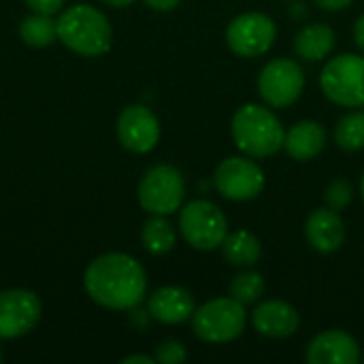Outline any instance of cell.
<instances>
[{"mask_svg": "<svg viewBox=\"0 0 364 364\" xmlns=\"http://www.w3.org/2000/svg\"><path fill=\"white\" fill-rule=\"evenodd\" d=\"M90 299L107 309H134L147 294V277L143 267L128 254H105L90 262L85 277Z\"/></svg>", "mask_w": 364, "mask_h": 364, "instance_id": "obj_1", "label": "cell"}, {"mask_svg": "<svg viewBox=\"0 0 364 364\" xmlns=\"http://www.w3.org/2000/svg\"><path fill=\"white\" fill-rule=\"evenodd\" d=\"M55 34L68 49L87 58L107 53L113 38L109 19L92 4L66 9L55 21Z\"/></svg>", "mask_w": 364, "mask_h": 364, "instance_id": "obj_2", "label": "cell"}, {"mask_svg": "<svg viewBox=\"0 0 364 364\" xmlns=\"http://www.w3.org/2000/svg\"><path fill=\"white\" fill-rule=\"evenodd\" d=\"M284 136L279 117L262 105H243L232 117V139L252 158L275 156L284 147Z\"/></svg>", "mask_w": 364, "mask_h": 364, "instance_id": "obj_3", "label": "cell"}, {"mask_svg": "<svg viewBox=\"0 0 364 364\" xmlns=\"http://www.w3.org/2000/svg\"><path fill=\"white\" fill-rule=\"evenodd\" d=\"M245 305L232 296L213 299L192 314V328L207 343H228L245 331Z\"/></svg>", "mask_w": 364, "mask_h": 364, "instance_id": "obj_4", "label": "cell"}, {"mask_svg": "<svg viewBox=\"0 0 364 364\" xmlns=\"http://www.w3.org/2000/svg\"><path fill=\"white\" fill-rule=\"evenodd\" d=\"M179 230L188 245L200 252H211L222 247L228 235V220L215 203L198 198L181 209Z\"/></svg>", "mask_w": 364, "mask_h": 364, "instance_id": "obj_5", "label": "cell"}, {"mask_svg": "<svg viewBox=\"0 0 364 364\" xmlns=\"http://www.w3.org/2000/svg\"><path fill=\"white\" fill-rule=\"evenodd\" d=\"M320 85L324 96L339 107H364V58L356 53L333 58L320 75Z\"/></svg>", "mask_w": 364, "mask_h": 364, "instance_id": "obj_6", "label": "cell"}, {"mask_svg": "<svg viewBox=\"0 0 364 364\" xmlns=\"http://www.w3.org/2000/svg\"><path fill=\"white\" fill-rule=\"evenodd\" d=\"M186 196V181L175 166L158 164L149 168L139 183V203L151 215L175 213Z\"/></svg>", "mask_w": 364, "mask_h": 364, "instance_id": "obj_7", "label": "cell"}, {"mask_svg": "<svg viewBox=\"0 0 364 364\" xmlns=\"http://www.w3.org/2000/svg\"><path fill=\"white\" fill-rule=\"evenodd\" d=\"M305 87L303 68L288 58L269 62L258 75V94L275 109L290 107L299 100Z\"/></svg>", "mask_w": 364, "mask_h": 364, "instance_id": "obj_8", "label": "cell"}, {"mask_svg": "<svg viewBox=\"0 0 364 364\" xmlns=\"http://www.w3.org/2000/svg\"><path fill=\"white\" fill-rule=\"evenodd\" d=\"M277 36L275 21L264 13H243L228 23V47L243 58H256L271 49Z\"/></svg>", "mask_w": 364, "mask_h": 364, "instance_id": "obj_9", "label": "cell"}, {"mask_svg": "<svg viewBox=\"0 0 364 364\" xmlns=\"http://www.w3.org/2000/svg\"><path fill=\"white\" fill-rule=\"evenodd\" d=\"M213 183L218 192L228 200H252L264 188V173L254 160L245 158H226L215 175Z\"/></svg>", "mask_w": 364, "mask_h": 364, "instance_id": "obj_10", "label": "cell"}, {"mask_svg": "<svg viewBox=\"0 0 364 364\" xmlns=\"http://www.w3.org/2000/svg\"><path fill=\"white\" fill-rule=\"evenodd\" d=\"M41 320V301L30 290L0 292V339H17Z\"/></svg>", "mask_w": 364, "mask_h": 364, "instance_id": "obj_11", "label": "cell"}, {"mask_svg": "<svg viewBox=\"0 0 364 364\" xmlns=\"http://www.w3.org/2000/svg\"><path fill=\"white\" fill-rule=\"evenodd\" d=\"M117 136L126 149L147 154L160 139V124L147 107L130 105L117 117Z\"/></svg>", "mask_w": 364, "mask_h": 364, "instance_id": "obj_12", "label": "cell"}, {"mask_svg": "<svg viewBox=\"0 0 364 364\" xmlns=\"http://www.w3.org/2000/svg\"><path fill=\"white\" fill-rule=\"evenodd\" d=\"M309 364H358L360 348L356 339L343 331H324L307 348Z\"/></svg>", "mask_w": 364, "mask_h": 364, "instance_id": "obj_13", "label": "cell"}, {"mask_svg": "<svg viewBox=\"0 0 364 364\" xmlns=\"http://www.w3.org/2000/svg\"><path fill=\"white\" fill-rule=\"evenodd\" d=\"M254 328L271 339H286L299 331V314L284 301H264L252 314Z\"/></svg>", "mask_w": 364, "mask_h": 364, "instance_id": "obj_14", "label": "cell"}, {"mask_svg": "<svg viewBox=\"0 0 364 364\" xmlns=\"http://www.w3.org/2000/svg\"><path fill=\"white\" fill-rule=\"evenodd\" d=\"M305 235L314 250L322 254H333L346 241V224L335 209L324 207L309 215L305 224Z\"/></svg>", "mask_w": 364, "mask_h": 364, "instance_id": "obj_15", "label": "cell"}, {"mask_svg": "<svg viewBox=\"0 0 364 364\" xmlns=\"http://www.w3.org/2000/svg\"><path fill=\"white\" fill-rule=\"evenodd\" d=\"M149 314L162 324H181L194 314V299L188 290L164 286L149 296Z\"/></svg>", "mask_w": 364, "mask_h": 364, "instance_id": "obj_16", "label": "cell"}, {"mask_svg": "<svg viewBox=\"0 0 364 364\" xmlns=\"http://www.w3.org/2000/svg\"><path fill=\"white\" fill-rule=\"evenodd\" d=\"M326 145V130L318 122H299L284 136V149L292 160L305 162L322 154Z\"/></svg>", "mask_w": 364, "mask_h": 364, "instance_id": "obj_17", "label": "cell"}, {"mask_svg": "<svg viewBox=\"0 0 364 364\" xmlns=\"http://www.w3.org/2000/svg\"><path fill=\"white\" fill-rule=\"evenodd\" d=\"M335 47V32L326 23H309L294 36V51L299 58L318 62L324 60Z\"/></svg>", "mask_w": 364, "mask_h": 364, "instance_id": "obj_18", "label": "cell"}, {"mask_svg": "<svg viewBox=\"0 0 364 364\" xmlns=\"http://www.w3.org/2000/svg\"><path fill=\"white\" fill-rule=\"evenodd\" d=\"M222 254L228 262L237 267H252L262 256V243L256 235L247 230H235L226 235L222 243Z\"/></svg>", "mask_w": 364, "mask_h": 364, "instance_id": "obj_19", "label": "cell"}, {"mask_svg": "<svg viewBox=\"0 0 364 364\" xmlns=\"http://www.w3.org/2000/svg\"><path fill=\"white\" fill-rule=\"evenodd\" d=\"M141 239L149 254L162 256L168 254L175 245V228L162 215H154L143 224Z\"/></svg>", "mask_w": 364, "mask_h": 364, "instance_id": "obj_20", "label": "cell"}, {"mask_svg": "<svg viewBox=\"0 0 364 364\" xmlns=\"http://www.w3.org/2000/svg\"><path fill=\"white\" fill-rule=\"evenodd\" d=\"M335 143L343 151L364 149V111L348 113L339 119L335 128Z\"/></svg>", "mask_w": 364, "mask_h": 364, "instance_id": "obj_21", "label": "cell"}, {"mask_svg": "<svg viewBox=\"0 0 364 364\" xmlns=\"http://www.w3.org/2000/svg\"><path fill=\"white\" fill-rule=\"evenodd\" d=\"M19 34H21V41L30 47H47L58 36L55 21H51L49 15H43V13L26 17L19 26Z\"/></svg>", "mask_w": 364, "mask_h": 364, "instance_id": "obj_22", "label": "cell"}, {"mask_svg": "<svg viewBox=\"0 0 364 364\" xmlns=\"http://www.w3.org/2000/svg\"><path fill=\"white\" fill-rule=\"evenodd\" d=\"M264 292V279L260 273L256 271H245L239 273L232 282H230V296L235 301H239L241 305H252L256 303Z\"/></svg>", "mask_w": 364, "mask_h": 364, "instance_id": "obj_23", "label": "cell"}, {"mask_svg": "<svg viewBox=\"0 0 364 364\" xmlns=\"http://www.w3.org/2000/svg\"><path fill=\"white\" fill-rule=\"evenodd\" d=\"M354 198V192H352V186L346 181V179H335L328 188H326V194H324V200H326V207L335 209V211H341L346 209Z\"/></svg>", "mask_w": 364, "mask_h": 364, "instance_id": "obj_24", "label": "cell"}, {"mask_svg": "<svg viewBox=\"0 0 364 364\" xmlns=\"http://www.w3.org/2000/svg\"><path fill=\"white\" fill-rule=\"evenodd\" d=\"M186 358L188 352L179 341H164L156 348V360L160 364H181Z\"/></svg>", "mask_w": 364, "mask_h": 364, "instance_id": "obj_25", "label": "cell"}, {"mask_svg": "<svg viewBox=\"0 0 364 364\" xmlns=\"http://www.w3.org/2000/svg\"><path fill=\"white\" fill-rule=\"evenodd\" d=\"M26 2L34 13H43V15H53L64 4V0H26Z\"/></svg>", "mask_w": 364, "mask_h": 364, "instance_id": "obj_26", "label": "cell"}, {"mask_svg": "<svg viewBox=\"0 0 364 364\" xmlns=\"http://www.w3.org/2000/svg\"><path fill=\"white\" fill-rule=\"evenodd\" d=\"M314 2L324 11H343L346 6L352 4V0H314Z\"/></svg>", "mask_w": 364, "mask_h": 364, "instance_id": "obj_27", "label": "cell"}, {"mask_svg": "<svg viewBox=\"0 0 364 364\" xmlns=\"http://www.w3.org/2000/svg\"><path fill=\"white\" fill-rule=\"evenodd\" d=\"M181 0H145L147 6H151L154 11H173Z\"/></svg>", "mask_w": 364, "mask_h": 364, "instance_id": "obj_28", "label": "cell"}, {"mask_svg": "<svg viewBox=\"0 0 364 364\" xmlns=\"http://www.w3.org/2000/svg\"><path fill=\"white\" fill-rule=\"evenodd\" d=\"M354 41H356V45L360 47V51L364 53V15L358 17L356 26H354Z\"/></svg>", "mask_w": 364, "mask_h": 364, "instance_id": "obj_29", "label": "cell"}, {"mask_svg": "<svg viewBox=\"0 0 364 364\" xmlns=\"http://www.w3.org/2000/svg\"><path fill=\"white\" fill-rule=\"evenodd\" d=\"M122 363L124 364H154V358H149V356H128V358H124Z\"/></svg>", "mask_w": 364, "mask_h": 364, "instance_id": "obj_30", "label": "cell"}, {"mask_svg": "<svg viewBox=\"0 0 364 364\" xmlns=\"http://www.w3.org/2000/svg\"><path fill=\"white\" fill-rule=\"evenodd\" d=\"M102 2H107V4H111V6H128V4H132L134 0H102Z\"/></svg>", "mask_w": 364, "mask_h": 364, "instance_id": "obj_31", "label": "cell"}, {"mask_svg": "<svg viewBox=\"0 0 364 364\" xmlns=\"http://www.w3.org/2000/svg\"><path fill=\"white\" fill-rule=\"evenodd\" d=\"M360 194H363V200H364V175H363V181H360Z\"/></svg>", "mask_w": 364, "mask_h": 364, "instance_id": "obj_32", "label": "cell"}, {"mask_svg": "<svg viewBox=\"0 0 364 364\" xmlns=\"http://www.w3.org/2000/svg\"><path fill=\"white\" fill-rule=\"evenodd\" d=\"M0 360H2V352H0Z\"/></svg>", "mask_w": 364, "mask_h": 364, "instance_id": "obj_33", "label": "cell"}]
</instances>
